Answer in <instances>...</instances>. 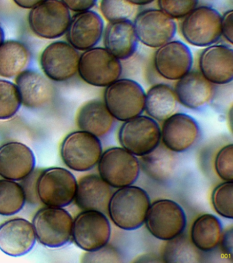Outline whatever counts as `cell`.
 Listing matches in <instances>:
<instances>
[{"label":"cell","instance_id":"34","mask_svg":"<svg viewBox=\"0 0 233 263\" xmlns=\"http://www.w3.org/2000/svg\"><path fill=\"white\" fill-rule=\"evenodd\" d=\"M99 9L108 22L129 20L134 13L135 6L126 0H101Z\"/></svg>","mask_w":233,"mask_h":263},{"label":"cell","instance_id":"33","mask_svg":"<svg viewBox=\"0 0 233 263\" xmlns=\"http://www.w3.org/2000/svg\"><path fill=\"white\" fill-rule=\"evenodd\" d=\"M233 182L221 183L213 191L211 203L215 211L225 219L233 218Z\"/></svg>","mask_w":233,"mask_h":263},{"label":"cell","instance_id":"23","mask_svg":"<svg viewBox=\"0 0 233 263\" xmlns=\"http://www.w3.org/2000/svg\"><path fill=\"white\" fill-rule=\"evenodd\" d=\"M112 188L99 175L89 174L77 182L75 203L83 211L105 213L112 195Z\"/></svg>","mask_w":233,"mask_h":263},{"label":"cell","instance_id":"20","mask_svg":"<svg viewBox=\"0 0 233 263\" xmlns=\"http://www.w3.org/2000/svg\"><path fill=\"white\" fill-rule=\"evenodd\" d=\"M36 165L33 151L20 142H8L0 146V176L21 181L31 174Z\"/></svg>","mask_w":233,"mask_h":263},{"label":"cell","instance_id":"14","mask_svg":"<svg viewBox=\"0 0 233 263\" xmlns=\"http://www.w3.org/2000/svg\"><path fill=\"white\" fill-rule=\"evenodd\" d=\"M80 54L65 41H55L43 51L40 65L45 76L52 81L66 82L74 77L78 71Z\"/></svg>","mask_w":233,"mask_h":263},{"label":"cell","instance_id":"3","mask_svg":"<svg viewBox=\"0 0 233 263\" xmlns=\"http://www.w3.org/2000/svg\"><path fill=\"white\" fill-rule=\"evenodd\" d=\"M73 219L63 208L46 206L32 219L36 240L49 248H60L72 239Z\"/></svg>","mask_w":233,"mask_h":263},{"label":"cell","instance_id":"35","mask_svg":"<svg viewBox=\"0 0 233 263\" xmlns=\"http://www.w3.org/2000/svg\"><path fill=\"white\" fill-rule=\"evenodd\" d=\"M159 9L173 20L185 18L195 9L199 0H157Z\"/></svg>","mask_w":233,"mask_h":263},{"label":"cell","instance_id":"6","mask_svg":"<svg viewBox=\"0 0 233 263\" xmlns=\"http://www.w3.org/2000/svg\"><path fill=\"white\" fill-rule=\"evenodd\" d=\"M97 165L99 176L113 189L134 184L141 171L137 156L122 147L105 150L102 153Z\"/></svg>","mask_w":233,"mask_h":263},{"label":"cell","instance_id":"18","mask_svg":"<svg viewBox=\"0 0 233 263\" xmlns=\"http://www.w3.org/2000/svg\"><path fill=\"white\" fill-rule=\"evenodd\" d=\"M202 75L215 85H224L233 80V49L225 45H211L200 53Z\"/></svg>","mask_w":233,"mask_h":263},{"label":"cell","instance_id":"28","mask_svg":"<svg viewBox=\"0 0 233 263\" xmlns=\"http://www.w3.org/2000/svg\"><path fill=\"white\" fill-rule=\"evenodd\" d=\"M177 103L173 87L166 84H157L146 92L144 111L155 121H163L175 112Z\"/></svg>","mask_w":233,"mask_h":263},{"label":"cell","instance_id":"42","mask_svg":"<svg viewBox=\"0 0 233 263\" xmlns=\"http://www.w3.org/2000/svg\"><path fill=\"white\" fill-rule=\"evenodd\" d=\"M16 5L24 9H30L41 3L44 0H13Z\"/></svg>","mask_w":233,"mask_h":263},{"label":"cell","instance_id":"9","mask_svg":"<svg viewBox=\"0 0 233 263\" xmlns=\"http://www.w3.org/2000/svg\"><path fill=\"white\" fill-rule=\"evenodd\" d=\"M183 18L181 34L190 45L206 47L222 37V14L210 6H197Z\"/></svg>","mask_w":233,"mask_h":263},{"label":"cell","instance_id":"12","mask_svg":"<svg viewBox=\"0 0 233 263\" xmlns=\"http://www.w3.org/2000/svg\"><path fill=\"white\" fill-rule=\"evenodd\" d=\"M111 234V224L102 212L83 211L73 219L72 239L85 252H93L105 246Z\"/></svg>","mask_w":233,"mask_h":263},{"label":"cell","instance_id":"17","mask_svg":"<svg viewBox=\"0 0 233 263\" xmlns=\"http://www.w3.org/2000/svg\"><path fill=\"white\" fill-rule=\"evenodd\" d=\"M104 22L97 12L89 10L71 16L67 30V42L77 51L96 47L103 37Z\"/></svg>","mask_w":233,"mask_h":263},{"label":"cell","instance_id":"13","mask_svg":"<svg viewBox=\"0 0 233 263\" xmlns=\"http://www.w3.org/2000/svg\"><path fill=\"white\" fill-rule=\"evenodd\" d=\"M133 24L138 41L151 48L162 46L173 40L177 33L175 20L155 8L139 12Z\"/></svg>","mask_w":233,"mask_h":263},{"label":"cell","instance_id":"2","mask_svg":"<svg viewBox=\"0 0 233 263\" xmlns=\"http://www.w3.org/2000/svg\"><path fill=\"white\" fill-rule=\"evenodd\" d=\"M146 92L138 82L119 78L106 86L103 102L116 120L125 121L144 111Z\"/></svg>","mask_w":233,"mask_h":263},{"label":"cell","instance_id":"27","mask_svg":"<svg viewBox=\"0 0 233 263\" xmlns=\"http://www.w3.org/2000/svg\"><path fill=\"white\" fill-rule=\"evenodd\" d=\"M31 53L19 41L8 40L0 45V77L16 78L27 69Z\"/></svg>","mask_w":233,"mask_h":263},{"label":"cell","instance_id":"11","mask_svg":"<svg viewBox=\"0 0 233 263\" xmlns=\"http://www.w3.org/2000/svg\"><path fill=\"white\" fill-rule=\"evenodd\" d=\"M71 20L70 10L60 0H44L30 10L28 25L40 38L56 39L66 34Z\"/></svg>","mask_w":233,"mask_h":263},{"label":"cell","instance_id":"22","mask_svg":"<svg viewBox=\"0 0 233 263\" xmlns=\"http://www.w3.org/2000/svg\"><path fill=\"white\" fill-rule=\"evenodd\" d=\"M36 240L32 223L15 218L0 226V250L8 256L19 257L33 249Z\"/></svg>","mask_w":233,"mask_h":263},{"label":"cell","instance_id":"38","mask_svg":"<svg viewBox=\"0 0 233 263\" xmlns=\"http://www.w3.org/2000/svg\"><path fill=\"white\" fill-rule=\"evenodd\" d=\"M41 172L40 170H34L19 183L23 188L26 200L30 204H38L40 202L37 194V182Z\"/></svg>","mask_w":233,"mask_h":263},{"label":"cell","instance_id":"32","mask_svg":"<svg viewBox=\"0 0 233 263\" xmlns=\"http://www.w3.org/2000/svg\"><path fill=\"white\" fill-rule=\"evenodd\" d=\"M21 106L16 84L9 80L0 79V120L13 118Z\"/></svg>","mask_w":233,"mask_h":263},{"label":"cell","instance_id":"44","mask_svg":"<svg viewBox=\"0 0 233 263\" xmlns=\"http://www.w3.org/2000/svg\"><path fill=\"white\" fill-rule=\"evenodd\" d=\"M5 41V31H4L3 28H2L1 26H0V45L3 44Z\"/></svg>","mask_w":233,"mask_h":263},{"label":"cell","instance_id":"1","mask_svg":"<svg viewBox=\"0 0 233 263\" xmlns=\"http://www.w3.org/2000/svg\"><path fill=\"white\" fill-rule=\"evenodd\" d=\"M151 203L144 189L131 185L112 193L107 213L114 225L132 231L144 225Z\"/></svg>","mask_w":233,"mask_h":263},{"label":"cell","instance_id":"29","mask_svg":"<svg viewBox=\"0 0 233 263\" xmlns=\"http://www.w3.org/2000/svg\"><path fill=\"white\" fill-rule=\"evenodd\" d=\"M222 232V223L218 217L212 214H203L192 224L190 239L198 250L210 252L218 247Z\"/></svg>","mask_w":233,"mask_h":263},{"label":"cell","instance_id":"30","mask_svg":"<svg viewBox=\"0 0 233 263\" xmlns=\"http://www.w3.org/2000/svg\"><path fill=\"white\" fill-rule=\"evenodd\" d=\"M190 237L182 233L167 240L163 249L161 258L164 262L195 263L200 261V255Z\"/></svg>","mask_w":233,"mask_h":263},{"label":"cell","instance_id":"21","mask_svg":"<svg viewBox=\"0 0 233 263\" xmlns=\"http://www.w3.org/2000/svg\"><path fill=\"white\" fill-rule=\"evenodd\" d=\"M174 90L178 102L192 110H200L210 104L216 95L215 84L196 71H190L177 80Z\"/></svg>","mask_w":233,"mask_h":263},{"label":"cell","instance_id":"5","mask_svg":"<svg viewBox=\"0 0 233 263\" xmlns=\"http://www.w3.org/2000/svg\"><path fill=\"white\" fill-rule=\"evenodd\" d=\"M77 73L86 83L105 88L119 79L122 73V64L105 47H95L81 53Z\"/></svg>","mask_w":233,"mask_h":263},{"label":"cell","instance_id":"41","mask_svg":"<svg viewBox=\"0 0 233 263\" xmlns=\"http://www.w3.org/2000/svg\"><path fill=\"white\" fill-rule=\"evenodd\" d=\"M70 11L79 12L91 10L97 4V0H60Z\"/></svg>","mask_w":233,"mask_h":263},{"label":"cell","instance_id":"8","mask_svg":"<svg viewBox=\"0 0 233 263\" xmlns=\"http://www.w3.org/2000/svg\"><path fill=\"white\" fill-rule=\"evenodd\" d=\"M144 223L155 238L167 241L183 233L187 217L179 203L172 199H161L151 203Z\"/></svg>","mask_w":233,"mask_h":263},{"label":"cell","instance_id":"31","mask_svg":"<svg viewBox=\"0 0 233 263\" xmlns=\"http://www.w3.org/2000/svg\"><path fill=\"white\" fill-rule=\"evenodd\" d=\"M26 202L21 184L16 181L0 180V215L11 216L21 211Z\"/></svg>","mask_w":233,"mask_h":263},{"label":"cell","instance_id":"10","mask_svg":"<svg viewBox=\"0 0 233 263\" xmlns=\"http://www.w3.org/2000/svg\"><path fill=\"white\" fill-rule=\"evenodd\" d=\"M77 181L70 171L62 167L42 170L37 182V194L46 206L64 208L74 201Z\"/></svg>","mask_w":233,"mask_h":263},{"label":"cell","instance_id":"16","mask_svg":"<svg viewBox=\"0 0 233 263\" xmlns=\"http://www.w3.org/2000/svg\"><path fill=\"white\" fill-rule=\"evenodd\" d=\"M193 61L189 47L181 41H169L157 48L154 55L157 73L173 81H177L191 71Z\"/></svg>","mask_w":233,"mask_h":263},{"label":"cell","instance_id":"43","mask_svg":"<svg viewBox=\"0 0 233 263\" xmlns=\"http://www.w3.org/2000/svg\"><path fill=\"white\" fill-rule=\"evenodd\" d=\"M132 5L136 6H146L148 4L153 3L155 0H126Z\"/></svg>","mask_w":233,"mask_h":263},{"label":"cell","instance_id":"7","mask_svg":"<svg viewBox=\"0 0 233 263\" xmlns=\"http://www.w3.org/2000/svg\"><path fill=\"white\" fill-rule=\"evenodd\" d=\"M122 148L137 157L150 153L161 143V127L155 119L139 115L124 121L118 131Z\"/></svg>","mask_w":233,"mask_h":263},{"label":"cell","instance_id":"26","mask_svg":"<svg viewBox=\"0 0 233 263\" xmlns=\"http://www.w3.org/2000/svg\"><path fill=\"white\" fill-rule=\"evenodd\" d=\"M140 168L151 180L158 182L169 180L175 174L178 164L175 152L159 144L155 149L141 156Z\"/></svg>","mask_w":233,"mask_h":263},{"label":"cell","instance_id":"36","mask_svg":"<svg viewBox=\"0 0 233 263\" xmlns=\"http://www.w3.org/2000/svg\"><path fill=\"white\" fill-rule=\"evenodd\" d=\"M217 175L222 180L233 182V145L224 146L219 150L214 160Z\"/></svg>","mask_w":233,"mask_h":263},{"label":"cell","instance_id":"25","mask_svg":"<svg viewBox=\"0 0 233 263\" xmlns=\"http://www.w3.org/2000/svg\"><path fill=\"white\" fill-rule=\"evenodd\" d=\"M75 121L79 130L87 132L100 139L111 133L116 119L103 101L92 100L79 108Z\"/></svg>","mask_w":233,"mask_h":263},{"label":"cell","instance_id":"4","mask_svg":"<svg viewBox=\"0 0 233 263\" xmlns=\"http://www.w3.org/2000/svg\"><path fill=\"white\" fill-rule=\"evenodd\" d=\"M103 153L99 138L87 132L69 134L63 140L60 156L67 167L78 172H89L97 165Z\"/></svg>","mask_w":233,"mask_h":263},{"label":"cell","instance_id":"39","mask_svg":"<svg viewBox=\"0 0 233 263\" xmlns=\"http://www.w3.org/2000/svg\"><path fill=\"white\" fill-rule=\"evenodd\" d=\"M233 229L232 226L223 230L222 236L218 246H220L221 252L226 258L232 260L233 254Z\"/></svg>","mask_w":233,"mask_h":263},{"label":"cell","instance_id":"19","mask_svg":"<svg viewBox=\"0 0 233 263\" xmlns=\"http://www.w3.org/2000/svg\"><path fill=\"white\" fill-rule=\"evenodd\" d=\"M15 84L22 105L26 108H44L54 98V85L48 78L36 70H24L15 78Z\"/></svg>","mask_w":233,"mask_h":263},{"label":"cell","instance_id":"37","mask_svg":"<svg viewBox=\"0 0 233 263\" xmlns=\"http://www.w3.org/2000/svg\"><path fill=\"white\" fill-rule=\"evenodd\" d=\"M122 261V257L118 250L112 248V246L106 245L99 250L85 253L81 258V262L86 263L120 262Z\"/></svg>","mask_w":233,"mask_h":263},{"label":"cell","instance_id":"24","mask_svg":"<svg viewBox=\"0 0 233 263\" xmlns=\"http://www.w3.org/2000/svg\"><path fill=\"white\" fill-rule=\"evenodd\" d=\"M103 37L104 47L120 61L130 59L138 49V40L130 20L108 23Z\"/></svg>","mask_w":233,"mask_h":263},{"label":"cell","instance_id":"40","mask_svg":"<svg viewBox=\"0 0 233 263\" xmlns=\"http://www.w3.org/2000/svg\"><path fill=\"white\" fill-rule=\"evenodd\" d=\"M222 36L224 37L230 44L233 43V10H229L222 15L221 20Z\"/></svg>","mask_w":233,"mask_h":263},{"label":"cell","instance_id":"15","mask_svg":"<svg viewBox=\"0 0 233 263\" xmlns=\"http://www.w3.org/2000/svg\"><path fill=\"white\" fill-rule=\"evenodd\" d=\"M200 134V125L194 117L185 113H173L163 121L161 141L167 149L181 153L198 143Z\"/></svg>","mask_w":233,"mask_h":263}]
</instances>
